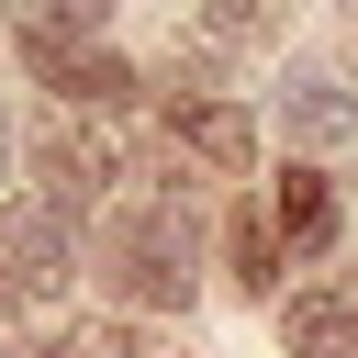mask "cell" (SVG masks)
I'll use <instances>...</instances> for the list:
<instances>
[{
	"label": "cell",
	"mask_w": 358,
	"mask_h": 358,
	"mask_svg": "<svg viewBox=\"0 0 358 358\" xmlns=\"http://www.w3.org/2000/svg\"><path fill=\"white\" fill-rule=\"evenodd\" d=\"M56 90H67V101H123L134 78H123V56H78V67L56 78Z\"/></svg>",
	"instance_id": "obj_9"
},
{
	"label": "cell",
	"mask_w": 358,
	"mask_h": 358,
	"mask_svg": "<svg viewBox=\"0 0 358 358\" xmlns=\"http://www.w3.org/2000/svg\"><path fill=\"white\" fill-rule=\"evenodd\" d=\"M67 280H78L67 213H56V201H11V213H0V291H11V302H56Z\"/></svg>",
	"instance_id": "obj_2"
},
{
	"label": "cell",
	"mask_w": 358,
	"mask_h": 358,
	"mask_svg": "<svg viewBox=\"0 0 358 358\" xmlns=\"http://www.w3.org/2000/svg\"><path fill=\"white\" fill-rule=\"evenodd\" d=\"M280 246H291V257H324V246H336V190H324L313 168H280Z\"/></svg>",
	"instance_id": "obj_7"
},
{
	"label": "cell",
	"mask_w": 358,
	"mask_h": 358,
	"mask_svg": "<svg viewBox=\"0 0 358 358\" xmlns=\"http://www.w3.org/2000/svg\"><path fill=\"white\" fill-rule=\"evenodd\" d=\"M112 280L134 291V302H190V280H201V213H190V190H157L123 235H112Z\"/></svg>",
	"instance_id": "obj_1"
},
{
	"label": "cell",
	"mask_w": 358,
	"mask_h": 358,
	"mask_svg": "<svg viewBox=\"0 0 358 358\" xmlns=\"http://www.w3.org/2000/svg\"><path fill=\"white\" fill-rule=\"evenodd\" d=\"M224 257H235V280H246V291H268V280H280V257H291V246H280V235H268V213H257V201H246V213H235V224H224Z\"/></svg>",
	"instance_id": "obj_8"
},
{
	"label": "cell",
	"mask_w": 358,
	"mask_h": 358,
	"mask_svg": "<svg viewBox=\"0 0 358 358\" xmlns=\"http://www.w3.org/2000/svg\"><path fill=\"white\" fill-rule=\"evenodd\" d=\"M0 179H11V123H0Z\"/></svg>",
	"instance_id": "obj_12"
},
{
	"label": "cell",
	"mask_w": 358,
	"mask_h": 358,
	"mask_svg": "<svg viewBox=\"0 0 358 358\" xmlns=\"http://www.w3.org/2000/svg\"><path fill=\"white\" fill-rule=\"evenodd\" d=\"M280 134H291V145H358V101H347L324 67H302V78L280 90Z\"/></svg>",
	"instance_id": "obj_6"
},
{
	"label": "cell",
	"mask_w": 358,
	"mask_h": 358,
	"mask_svg": "<svg viewBox=\"0 0 358 358\" xmlns=\"http://www.w3.org/2000/svg\"><path fill=\"white\" fill-rule=\"evenodd\" d=\"M168 134H179L201 168H224V179H246V168H257V123H246L235 101H179V112H168Z\"/></svg>",
	"instance_id": "obj_5"
},
{
	"label": "cell",
	"mask_w": 358,
	"mask_h": 358,
	"mask_svg": "<svg viewBox=\"0 0 358 358\" xmlns=\"http://www.w3.org/2000/svg\"><path fill=\"white\" fill-rule=\"evenodd\" d=\"M280 347H291V358H358V291H347V280H324V291H291V313H280Z\"/></svg>",
	"instance_id": "obj_4"
},
{
	"label": "cell",
	"mask_w": 358,
	"mask_h": 358,
	"mask_svg": "<svg viewBox=\"0 0 358 358\" xmlns=\"http://www.w3.org/2000/svg\"><path fill=\"white\" fill-rule=\"evenodd\" d=\"M34 168H45V201H56V213H78V201H101V190L123 179V157H112V134H78V123H56Z\"/></svg>",
	"instance_id": "obj_3"
},
{
	"label": "cell",
	"mask_w": 358,
	"mask_h": 358,
	"mask_svg": "<svg viewBox=\"0 0 358 358\" xmlns=\"http://www.w3.org/2000/svg\"><path fill=\"white\" fill-rule=\"evenodd\" d=\"M11 313H22V302H11V291H0V336H11Z\"/></svg>",
	"instance_id": "obj_11"
},
{
	"label": "cell",
	"mask_w": 358,
	"mask_h": 358,
	"mask_svg": "<svg viewBox=\"0 0 358 358\" xmlns=\"http://www.w3.org/2000/svg\"><path fill=\"white\" fill-rule=\"evenodd\" d=\"M45 358H134V347H123V324H56Z\"/></svg>",
	"instance_id": "obj_10"
}]
</instances>
